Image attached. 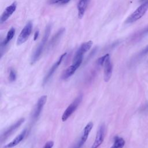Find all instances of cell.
<instances>
[{
  "mask_svg": "<svg viewBox=\"0 0 148 148\" xmlns=\"http://www.w3.org/2000/svg\"><path fill=\"white\" fill-rule=\"evenodd\" d=\"M25 121L24 118H21L18 121H17L14 124H12L9 128H8L4 132H3L1 135V142L5 140L15 130H16Z\"/></svg>",
  "mask_w": 148,
  "mask_h": 148,
  "instance_id": "8992f818",
  "label": "cell"
},
{
  "mask_svg": "<svg viewBox=\"0 0 148 148\" xmlns=\"http://www.w3.org/2000/svg\"><path fill=\"white\" fill-rule=\"evenodd\" d=\"M92 45V41L91 40H89L82 43L80 47L77 50V51L76 52L73 59V62H75L78 60L83 59V55L90 49Z\"/></svg>",
  "mask_w": 148,
  "mask_h": 148,
  "instance_id": "5b68a950",
  "label": "cell"
},
{
  "mask_svg": "<svg viewBox=\"0 0 148 148\" xmlns=\"http://www.w3.org/2000/svg\"><path fill=\"white\" fill-rule=\"evenodd\" d=\"M144 1V0H140V1Z\"/></svg>",
  "mask_w": 148,
  "mask_h": 148,
  "instance_id": "4316f807",
  "label": "cell"
},
{
  "mask_svg": "<svg viewBox=\"0 0 148 148\" xmlns=\"http://www.w3.org/2000/svg\"><path fill=\"white\" fill-rule=\"evenodd\" d=\"M83 59L78 60L75 62H73V64L68 66L63 72L61 78L64 80L67 79L69 77H71L77 70V69L80 66L82 62Z\"/></svg>",
  "mask_w": 148,
  "mask_h": 148,
  "instance_id": "ba28073f",
  "label": "cell"
},
{
  "mask_svg": "<svg viewBox=\"0 0 148 148\" xmlns=\"http://www.w3.org/2000/svg\"><path fill=\"white\" fill-rule=\"evenodd\" d=\"M47 95H43L42 97H40L34 109V113H33V119H36L39 117V116H40L41 112L42 110V109L46 102L47 100Z\"/></svg>",
  "mask_w": 148,
  "mask_h": 148,
  "instance_id": "8fae6325",
  "label": "cell"
},
{
  "mask_svg": "<svg viewBox=\"0 0 148 148\" xmlns=\"http://www.w3.org/2000/svg\"><path fill=\"white\" fill-rule=\"evenodd\" d=\"M50 31H51V25H48L46 27L42 39L41 40L40 43L39 44L38 46L37 47V48L36 49V50H35V51L34 52V53L31 57V64H35L39 60V57H40V56L43 52V50L44 49V47L46 44V42L49 39Z\"/></svg>",
  "mask_w": 148,
  "mask_h": 148,
  "instance_id": "6da1fadb",
  "label": "cell"
},
{
  "mask_svg": "<svg viewBox=\"0 0 148 148\" xmlns=\"http://www.w3.org/2000/svg\"><path fill=\"white\" fill-rule=\"evenodd\" d=\"M103 65H104L103 78H104L105 82H107L110 80L112 76V71H113V65L110 61L109 56L106 58Z\"/></svg>",
  "mask_w": 148,
  "mask_h": 148,
  "instance_id": "4fadbf2b",
  "label": "cell"
},
{
  "mask_svg": "<svg viewBox=\"0 0 148 148\" xmlns=\"http://www.w3.org/2000/svg\"><path fill=\"white\" fill-rule=\"evenodd\" d=\"M70 0H63L61 2V4H66L67 3H68L69 2Z\"/></svg>",
  "mask_w": 148,
  "mask_h": 148,
  "instance_id": "484cf974",
  "label": "cell"
},
{
  "mask_svg": "<svg viewBox=\"0 0 148 148\" xmlns=\"http://www.w3.org/2000/svg\"><path fill=\"white\" fill-rule=\"evenodd\" d=\"M125 145V140L123 138L116 136L114 138V143L110 148H123Z\"/></svg>",
  "mask_w": 148,
  "mask_h": 148,
  "instance_id": "ac0fdd59",
  "label": "cell"
},
{
  "mask_svg": "<svg viewBox=\"0 0 148 148\" xmlns=\"http://www.w3.org/2000/svg\"><path fill=\"white\" fill-rule=\"evenodd\" d=\"M105 125L101 124L98 128L95 140L91 148H98L103 142L105 135Z\"/></svg>",
  "mask_w": 148,
  "mask_h": 148,
  "instance_id": "9c48e42d",
  "label": "cell"
},
{
  "mask_svg": "<svg viewBox=\"0 0 148 148\" xmlns=\"http://www.w3.org/2000/svg\"><path fill=\"white\" fill-rule=\"evenodd\" d=\"M148 9V0L140 5L131 15L126 19L125 23L127 24L132 23L140 19Z\"/></svg>",
  "mask_w": 148,
  "mask_h": 148,
  "instance_id": "7a4b0ae2",
  "label": "cell"
},
{
  "mask_svg": "<svg viewBox=\"0 0 148 148\" xmlns=\"http://www.w3.org/2000/svg\"><path fill=\"white\" fill-rule=\"evenodd\" d=\"M14 34H15V29L14 28L12 27L8 32L5 39L1 43V47L6 46L8 43H9V42L13 39L14 35Z\"/></svg>",
  "mask_w": 148,
  "mask_h": 148,
  "instance_id": "e0dca14e",
  "label": "cell"
},
{
  "mask_svg": "<svg viewBox=\"0 0 148 148\" xmlns=\"http://www.w3.org/2000/svg\"><path fill=\"white\" fill-rule=\"evenodd\" d=\"M93 127V123L92 122H89L84 127L83 134L79 139V140L77 142V144L75 145L74 148H81L82 146L84 144L86 141L87 140L88 135L90 133V131H91L92 128Z\"/></svg>",
  "mask_w": 148,
  "mask_h": 148,
  "instance_id": "52a82bcc",
  "label": "cell"
},
{
  "mask_svg": "<svg viewBox=\"0 0 148 148\" xmlns=\"http://www.w3.org/2000/svg\"><path fill=\"white\" fill-rule=\"evenodd\" d=\"M63 0H50V3L51 4H55V3H61V2Z\"/></svg>",
  "mask_w": 148,
  "mask_h": 148,
  "instance_id": "7402d4cb",
  "label": "cell"
},
{
  "mask_svg": "<svg viewBox=\"0 0 148 148\" xmlns=\"http://www.w3.org/2000/svg\"><path fill=\"white\" fill-rule=\"evenodd\" d=\"M147 53H148V45H147V46L145 47V48L142 51L141 54H142V55H143V54H146Z\"/></svg>",
  "mask_w": 148,
  "mask_h": 148,
  "instance_id": "cb8c5ba5",
  "label": "cell"
},
{
  "mask_svg": "<svg viewBox=\"0 0 148 148\" xmlns=\"http://www.w3.org/2000/svg\"><path fill=\"white\" fill-rule=\"evenodd\" d=\"M9 79L10 82H11L15 81L16 79V73L14 70L12 68L9 71Z\"/></svg>",
  "mask_w": 148,
  "mask_h": 148,
  "instance_id": "d6986e66",
  "label": "cell"
},
{
  "mask_svg": "<svg viewBox=\"0 0 148 148\" xmlns=\"http://www.w3.org/2000/svg\"><path fill=\"white\" fill-rule=\"evenodd\" d=\"M66 55V53H65L64 54H62L58 59V60L52 65V66L50 68V69H49V72H47V75L45 76L44 80H43V84H45L47 82V81L50 79V78L52 76V75H53V73H54V72L56 71V69L58 68V67L59 66V65L61 64V62L62 61L64 58L65 57V56Z\"/></svg>",
  "mask_w": 148,
  "mask_h": 148,
  "instance_id": "30bf717a",
  "label": "cell"
},
{
  "mask_svg": "<svg viewBox=\"0 0 148 148\" xmlns=\"http://www.w3.org/2000/svg\"><path fill=\"white\" fill-rule=\"evenodd\" d=\"M16 8L17 3L14 2L5 9L0 18V22L1 24L5 22L12 16V14L15 12Z\"/></svg>",
  "mask_w": 148,
  "mask_h": 148,
  "instance_id": "7c38bea8",
  "label": "cell"
},
{
  "mask_svg": "<svg viewBox=\"0 0 148 148\" xmlns=\"http://www.w3.org/2000/svg\"><path fill=\"white\" fill-rule=\"evenodd\" d=\"M39 30L36 31L34 33V40H36L38 39V36H39Z\"/></svg>",
  "mask_w": 148,
  "mask_h": 148,
  "instance_id": "603a6c76",
  "label": "cell"
},
{
  "mask_svg": "<svg viewBox=\"0 0 148 148\" xmlns=\"http://www.w3.org/2000/svg\"><path fill=\"white\" fill-rule=\"evenodd\" d=\"M32 29V23L31 21H28L24 27L21 30L20 34H19L16 44L17 46H20L25 42L30 36Z\"/></svg>",
  "mask_w": 148,
  "mask_h": 148,
  "instance_id": "277c9868",
  "label": "cell"
},
{
  "mask_svg": "<svg viewBox=\"0 0 148 148\" xmlns=\"http://www.w3.org/2000/svg\"><path fill=\"white\" fill-rule=\"evenodd\" d=\"M26 134H27V130H25L23 131H22L18 136H17L12 142L6 145L4 148H12L17 146L23 140V139L25 136Z\"/></svg>",
  "mask_w": 148,
  "mask_h": 148,
  "instance_id": "5bb4252c",
  "label": "cell"
},
{
  "mask_svg": "<svg viewBox=\"0 0 148 148\" xmlns=\"http://www.w3.org/2000/svg\"><path fill=\"white\" fill-rule=\"evenodd\" d=\"M109 56V54H106L105 55H104L102 57H99L98 60H97V64L99 66H102L104 65V63H105V61L106 59V58Z\"/></svg>",
  "mask_w": 148,
  "mask_h": 148,
  "instance_id": "ffe728a7",
  "label": "cell"
},
{
  "mask_svg": "<svg viewBox=\"0 0 148 148\" xmlns=\"http://www.w3.org/2000/svg\"><path fill=\"white\" fill-rule=\"evenodd\" d=\"M147 33H148V27H147L146 29H145L141 32V35H142V34H147Z\"/></svg>",
  "mask_w": 148,
  "mask_h": 148,
  "instance_id": "d4e9b609",
  "label": "cell"
},
{
  "mask_svg": "<svg viewBox=\"0 0 148 148\" xmlns=\"http://www.w3.org/2000/svg\"><path fill=\"white\" fill-rule=\"evenodd\" d=\"M82 99L83 96L82 94H80L68 106L62 116L61 119L62 121L64 122L67 120V119L72 114V113L76 110L77 108L81 103Z\"/></svg>",
  "mask_w": 148,
  "mask_h": 148,
  "instance_id": "3957f363",
  "label": "cell"
},
{
  "mask_svg": "<svg viewBox=\"0 0 148 148\" xmlns=\"http://www.w3.org/2000/svg\"><path fill=\"white\" fill-rule=\"evenodd\" d=\"M64 32H65V28H62L60 29L51 38L49 45V47H51L54 46L56 44V43L59 40V39H60V38L61 37V36L62 35Z\"/></svg>",
  "mask_w": 148,
  "mask_h": 148,
  "instance_id": "2e32d148",
  "label": "cell"
},
{
  "mask_svg": "<svg viewBox=\"0 0 148 148\" xmlns=\"http://www.w3.org/2000/svg\"><path fill=\"white\" fill-rule=\"evenodd\" d=\"M54 145V142L51 140L47 142L44 146L43 148H52Z\"/></svg>",
  "mask_w": 148,
  "mask_h": 148,
  "instance_id": "44dd1931",
  "label": "cell"
},
{
  "mask_svg": "<svg viewBox=\"0 0 148 148\" xmlns=\"http://www.w3.org/2000/svg\"><path fill=\"white\" fill-rule=\"evenodd\" d=\"M90 1V0H80L79 1L77 4L78 17L79 18H82L83 17Z\"/></svg>",
  "mask_w": 148,
  "mask_h": 148,
  "instance_id": "9a60e30c",
  "label": "cell"
}]
</instances>
